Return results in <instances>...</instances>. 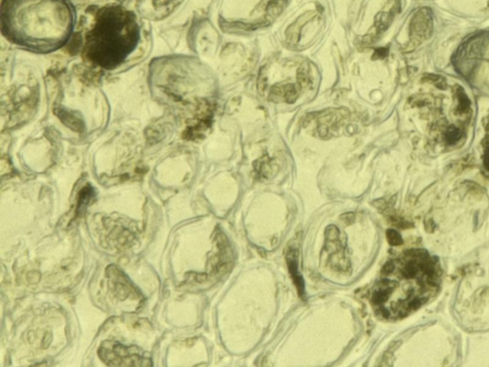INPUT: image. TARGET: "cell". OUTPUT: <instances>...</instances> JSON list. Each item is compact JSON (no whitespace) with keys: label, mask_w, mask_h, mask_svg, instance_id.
I'll return each mask as SVG.
<instances>
[{"label":"cell","mask_w":489,"mask_h":367,"mask_svg":"<svg viewBox=\"0 0 489 367\" xmlns=\"http://www.w3.org/2000/svg\"><path fill=\"white\" fill-rule=\"evenodd\" d=\"M385 277L373 291L372 302L385 317H399L422 306L436 290L439 265L426 252L411 251L402 257L386 263Z\"/></svg>","instance_id":"cell-1"},{"label":"cell","mask_w":489,"mask_h":367,"mask_svg":"<svg viewBox=\"0 0 489 367\" xmlns=\"http://www.w3.org/2000/svg\"><path fill=\"white\" fill-rule=\"evenodd\" d=\"M39 3L25 4L15 15H9L3 23L8 38L18 45L32 51L47 53L63 45L72 30V16L61 1L47 0L41 8Z\"/></svg>","instance_id":"cell-2"},{"label":"cell","mask_w":489,"mask_h":367,"mask_svg":"<svg viewBox=\"0 0 489 367\" xmlns=\"http://www.w3.org/2000/svg\"><path fill=\"white\" fill-rule=\"evenodd\" d=\"M139 41L134 17L120 9H110L99 16L88 38L91 59L100 66L113 68L133 52Z\"/></svg>","instance_id":"cell-3"},{"label":"cell","mask_w":489,"mask_h":367,"mask_svg":"<svg viewBox=\"0 0 489 367\" xmlns=\"http://www.w3.org/2000/svg\"><path fill=\"white\" fill-rule=\"evenodd\" d=\"M137 351H132L130 347H126L121 344L117 342H106L100 347L98 355L100 358L106 361L108 365H117V366H138V365H150V363H146L144 359L141 358V356L136 353Z\"/></svg>","instance_id":"cell-4"},{"label":"cell","mask_w":489,"mask_h":367,"mask_svg":"<svg viewBox=\"0 0 489 367\" xmlns=\"http://www.w3.org/2000/svg\"><path fill=\"white\" fill-rule=\"evenodd\" d=\"M432 17L427 9L421 10L412 19L410 27V41L408 51L413 50L420 45L423 40L427 39L432 33Z\"/></svg>","instance_id":"cell-5"},{"label":"cell","mask_w":489,"mask_h":367,"mask_svg":"<svg viewBox=\"0 0 489 367\" xmlns=\"http://www.w3.org/2000/svg\"><path fill=\"white\" fill-rule=\"evenodd\" d=\"M339 234L338 229L333 226H331L327 229L326 248L329 253H331L329 254L331 265V263L334 261V258L338 257V270L343 272V271H347V269L349 268V264L344 258V254L342 253V247H341V243L339 242Z\"/></svg>","instance_id":"cell-6"},{"label":"cell","mask_w":489,"mask_h":367,"mask_svg":"<svg viewBox=\"0 0 489 367\" xmlns=\"http://www.w3.org/2000/svg\"><path fill=\"white\" fill-rule=\"evenodd\" d=\"M287 262H288V267H289V271L291 273V276L294 279V284L296 285L297 291L299 292V296L301 298H304V293H305L304 281H303V278H302L301 275H300L299 270H298V267H297V256H296V252L294 250L288 252Z\"/></svg>","instance_id":"cell-7"},{"label":"cell","mask_w":489,"mask_h":367,"mask_svg":"<svg viewBox=\"0 0 489 367\" xmlns=\"http://www.w3.org/2000/svg\"><path fill=\"white\" fill-rule=\"evenodd\" d=\"M109 277H111L112 280H113L116 291L122 293V298H125L126 296H137L136 291L133 289L132 285L128 282L127 279L118 269H116V268L110 269L109 270Z\"/></svg>","instance_id":"cell-8"},{"label":"cell","mask_w":489,"mask_h":367,"mask_svg":"<svg viewBox=\"0 0 489 367\" xmlns=\"http://www.w3.org/2000/svg\"><path fill=\"white\" fill-rule=\"evenodd\" d=\"M456 95H457V101H458V105H457V114H459V116H470L471 114V104H470V101L469 99L467 96V94L465 93V90L461 88V87H458L457 88V91H456Z\"/></svg>","instance_id":"cell-9"},{"label":"cell","mask_w":489,"mask_h":367,"mask_svg":"<svg viewBox=\"0 0 489 367\" xmlns=\"http://www.w3.org/2000/svg\"><path fill=\"white\" fill-rule=\"evenodd\" d=\"M461 136H462V132L459 130V128L452 127L445 133V142L449 145L456 144L459 142Z\"/></svg>","instance_id":"cell-10"},{"label":"cell","mask_w":489,"mask_h":367,"mask_svg":"<svg viewBox=\"0 0 489 367\" xmlns=\"http://www.w3.org/2000/svg\"><path fill=\"white\" fill-rule=\"evenodd\" d=\"M387 239H388V242L393 245V246H399L400 244H402V238L400 236L399 232L395 230H388L387 232Z\"/></svg>","instance_id":"cell-11"},{"label":"cell","mask_w":489,"mask_h":367,"mask_svg":"<svg viewBox=\"0 0 489 367\" xmlns=\"http://www.w3.org/2000/svg\"><path fill=\"white\" fill-rule=\"evenodd\" d=\"M425 79H426L428 82L434 83L436 87L440 88V89H445V88H446V82H445V79L443 78V77L428 75L425 77Z\"/></svg>","instance_id":"cell-12"},{"label":"cell","mask_w":489,"mask_h":367,"mask_svg":"<svg viewBox=\"0 0 489 367\" xmlns=\"http://www.w3.org/2000/svg\"><path fill=\"white\" fill-rule=\"evenodd\" d=\"M386 55H387V49L386 48H380L375 53L374 59H382Z\"/></svg>","instance_id":"cell-13"},{"label":"cell","mask_w":489,"mask_h":367,"mask_svg":"<svg viewBox=\"0 0 489 367\" xmlns=\"http://www.w3.org/2000/svg\"><path fill=\"white\" fill-rule=\"evenodd\" d=\"M484 163H485V165L486 167L489 169V146L486 150V152H485V156H484Z\"/></svg>","instance_id":"cell-14"},{"label":"cell","mask_w":489,"mask_h":367,"mask_svg":"<svg viewBox=\"0 0 489 367\" xmlns=\"http://www.w3.org/2000/svg\"><path fill=\"white\" fill-rule=\"evenodd\" d=\"M487 129H488V130H489V125H488V126H487Z\"/></svg>","instance_id":"cell-15"}]
</instances>
